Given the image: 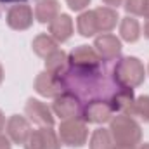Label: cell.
Segmentation results:
<instances>
[{"label": "cell", "instance_id": "19", "mask_svg": "<svg viewBox=\"0 0 149 149\" xmlns=\"http://www.w3.org/2000/svg\"><path fill=\"white\" fill-rule=\"evenodd\" d=\"M120 37L125 42H128V43L137 42L139 37H141V24H139V21L135 17H132V16L123 17L121 23H120Z\"/></svg>", "mask_w": 149, "mask_h": 149}, {"label": "cell", "instance_id": "9", "mask_svg": "<svg viewBox=\"0 0 149 149\" xmlns=\"http://www.w3.org/2000/svg\"><path fill=\"white\" fill-rule=\"evenodd\" d=\"M94 49L99 54L101 61L109 63V61H116L120 57V54H121V42H120L118 37H114L111 33H102V35H99L95 38Z\"/></svg>", "mask_w": 149, "mask_h": 149}, {"label": "cell", "instance_id": "26", "mask_svg": "<svg viewBox=\"0 0 149 149\" xmlns=\"http://www.w3.org/2000/svg\"><path fill=\"white\" fill-rule=\"evenodd\" d=\"M10 148H12V141L7 135L0 134V149H10Z\"/></svg>", "mask_w": 149, "mask_h": 149}, {"label": "cell", "instance_id": "10", "mask_svg": "<svg viewBox=\"0 0 149 149\" xmlns=\"http://www.w3.org/2000/svg\"><path fill=\"white\" fill-rule=\"evenodd\" d=\"M5 21H7L9 28H12L16 31L28 30L33 24V10L26 3H16L7 10Z\"/></svg>", "mask_w": 149, "mask_h": 149}, {"label": "cell", "instance_id": "3", "mask_svg": "<svg viewBox=\"0 0 149 149\" xmlns=\"http://www.w3.org/2000/svg\"><path fill=\"white\" fill-rule=\"evenodd\" d=\"M57 134L61 142L68 148H81L87 144V139H88V128L81 118L63 120Z\"/></svg>", "mask_w": 149, "mask_h": 149}, {"label": "cell", "instance_id": "32", "mask_svg": "<svg viewBox=\"0 0 149 149\" xmlns=\"http://www.w3.org/2000/svg\"><path fill=\"white\" fill-rule=\"evenodd\" d=\"M3 81V68H2V64H0V83Z\"/></svg>", "mask_w": 149, "mask_h": 149}, {"label": "cell", "instance_id": "4", "mask_svg": "<svg viewBox=\"0 0 149 149\" xmlns=\"http://www.w3.org/2000/svg\"><path fill=\"white\" fill-rule=\"evenodd\" d=\"M113 108L109 106L108 101H102V99H94V101H88L83 108H81V114L80 118L85 121V123H95V125H101V123H106L113 118Z\"/></svg>", "mask_w": 149, "mask_h": 149}, {"label": "cell", "instance_id": "21", "mask_svg": "<svg viewBox=\"0 0 149 149\" xmlns=\"http://www.w3.org/2000/svg\"><path fill=\"white\" fill-rule=\"evenodd\" d=\"M42 134V148L43 149H61V139L59 134L52 127H40Z\"/></svg>", "mask_w": 149, "mask_h": 149}, {"label": "cell", "instance_id": "28", "mask_svg": "<svg viewBox=\"0 0 149 149\" xmlns=\"http://www.w3.org/2000/svg\"><path fill=\"white\" fill-rule=\"evenodd\" d=\"M137 146H127V144H114L111 149H135Z\"/></svg>", "mask_w": 149, "mask_h": 149}, {"label": "cell", "instance_id": "6", "mask_svg": "<svg viewBox=\"0 0 149 149\" xmlns=\"http://www.w3.org/2000/svg\"><path fill=\"white\" fill-rule=\"evenodd\" d=\"M71 68H78V70H94L99 68L101 64V57L95 52L94 45H78L68 56Z\"/></svg>", "mask_w": 149, "mask_h": 149}, {"label": "cell", "instance_id": "30", "mask_svg": "<svg viewBox=\"0 0 149 149\" xmlns=\"http://www.w3.org/2000/svg\"><path fill=\"white\" fill-rule=\"evenodd\" d=\"M144 37L149 38V19H148V23L144 24Z\"/></svg>", "mask_w": 149, "mask_h": 149}, {"label": "cell", "instance_id": "11", "mask_svg": "<svg viewBox=\"0 0 149 149\" xmlns=\"http://www.w3.org/2000/svg\"><path fill=\"white\" fill-rule=\"evenodd\" d=\"M5 132H7V137L14 144H24L28 135H30V132H31L30 120L24 118V116H19V114H12L7 120Z\"/></svg>", "mask_w": 149, "mask_h": 149}, {"label": "cell", "instance_id": "33", "mask_svg": "<svg viewBox=\"0 0 149 149\" xmlns=\"http://www.w3.org/2000/svg\"><path fill=\"white\" fill-rule=\"evenodd\" d=\"M0 2H7V3H10V2H17V3H19V2H24V0H0Z\"/></svg>", "mask_w": 149, "mask_h": 149}, {"label": "cell", "instance_id": "12", "mask_svg": "<svg viewBox=\"0 0 149 149\" xmlns=\"http://www.w3.org/2000/svg\"><path fill=\"white\" fill-rule=\"evenodd\" d=\"M113 111L118 114H130L134 116V104H135V95L132 88H125L120 87V90H116L111 95V99L108 101Z\"/></svg>", "mask_w": 149, "mask_h": 149}, {"label": "cell", "instance_id": "27", "mask_svg": "<svg viewBox=\"0 0 149 149\" xmlns=\"http://www.w3.org/2000/svg\"><path fill=\"white\" fill-rule=\"evenodd\" d=\"M102 2L106 3V7H113V9H114V7L118 9L120 5H123V3H125V0H102Z\"/></svg>", "mask_w": 149, "mask_h": 149}, {"label": "cell", "instance_id": "1", "mask_svg": "<svg viewBox=\"0 0 149 149\" xmlns=\"http://www.w3.org/2000/svg\"><path fill=\"white\" fill-rule=\"evenodd\" d=\"M111 74H113V80L120 87L135 88V87L142 85V81L146 78V70H144V64L137 57L128 56V57L116 59Z\"/></svg>", "mask_w": 149, "mask_h": 149}, {"label": "cell", "instance_id": "25", "mask_svg": "<svg viewBox=\"0 0 149 149\" xmlns=\"http://www.w3.org/2000/svg\"><path fill=\"white\" fill-rule=\"evenodd\" d=\"M66 3L70 5L71 10H83L85 7H88L90 0H66Z\"/></svg>", "mask_w": 149, "mask_h": 149}, {"label": "cell", "instance_id": "17", "mask_svg": "<svg viewBox=\"0 0 149 149\" xmlns=\"http://www.w3.org/2000/svg\"><path fill=\"white\" fill-rule=\"evenodd\" d=\"M76 30L81 37H94L95 33H99L97 28V19L94 10H85L78 16L76 19Z\"/></svg>", "mask_w": 149, "mask_h": 149}, {"label": "cell", "instance_id": "31", "mask_svg": "<svg viewBox=\"0 0 149 149\" xmlns=\"http://www.w3.org/2000/svg\"><path fill=\"white\" fill-rule=\"evenodd\" d=\"M135 149H149V142H144V144H139Z\"/></svg>", "mask_w": 149, "mask_h": 149}, {"label": "cell", "instance_id": "22", "mask_svg": "<svg viewBox=\"0 0 149 149\" xmlns=\"http://www.w3.org/2000/svg\"><path fill=\"white\" fill-rule=\"evenodd\" d=\"M134 116H139V118H142L146 123H149V95L135 97V104H134Z\"/></svg>", "mask_w": 149, "mask_h": 149}, {"label": "cell", "instance_id": "14", "mask_svg": "<svg viewBox=\"0 0 149 149\" xmlns=\"http://www.w3.org/2000/svg\"><path fill=\"white\" fill-rule=\"evenodd\" d=\"M68 70H70V59H68L66 52L57 49L56 52H52L50 56L45 57V71L63 78Z\"/></svg>", "mask_w": 149, "mask_h": 149}, {"label": "cell", "instance_id": "2", "mask_svg": "<svg viewBox=\"0 0 149 149\" xmlns=\"http://www.w3.org/2000/svg\"><path fill=\"white\" fill-rule=\"evenodd\" d=\"M109 132L113 135L114 144L137 146L142 139L141 125L130 114H116L109 120Z\"/></svg>", "mask_w": 149, "mask_h": 149}, {"label": "cell", "instance_id": "20", "mask_svg": "<svg viewBox=\"0 0 149 149\" xmlns=\"http://www.w3.org/2000/svg\"><path fill=\"white\" fill-rule=\"evenodd\" d=\"M114 146L109 128H97L90 137V149H111Z\"/></svg>", "mask_w": 149, "mask_h": 149}, {"label": "cell", "instance_id": "18", "mask_svg": "<svg viewBox=\"0 0 149 149\" xmlns=\"http://www.w3.org/2000/svg\"><path fill=\"white\" fill-rule=\"evenodd\" d=\"M31 49H33V52L37 54L38 57H43L45 59L47 56H50L52 52H56L59 47H57V42L50 37V35L42 33V35H38V37L33 38Z\"/></svg>", "mask_w": 149, "mask_h": 149}, {"label": "cell", "instance_id": "34", "mask_svg": "<svg viewBox=\"0 0 149 149\" xmlns=\"http://www.w3.org/2000/svg\"><path fill=\"white\" fill-rule=\"evenodd\" d=\"M144 16L149 19V2H148V9H146V14H144Z\"/></svg>", "mask_w": 149, "mask_h": 149}, {"label": "cell", "instance_id": "29", "mask_svg": "<svg viewBox=\"0 0 149 149\" xmlns=\"http://www.w3.org/2000/svg\"><path fill=\"white\" fill-rule=\"evenodd\" d=\"M5 125H7V123H5V116H3V113L0 111V134H2V130L5 128Z\"/></svg>", "mask_w": 149, "mask_h": 149}, {"label": "cell", "instance_id": "5", "mask_svg": "<svg viewBox=\"0 0 149 149\" xmlns=\"http://www.w3.org/2000/svg\"><path fill=\"white\" fill-rule=\"evenodd\" d=\"M81 108L83 106L80 102V97H76L71 92H63L54 99L52 113L61 120H71V118H80Z\"/></svg>", "mask_w": 149, "mask_h": 149}, {"label": "cell", "instance_id": "15", "mask_svg": "<svg viewBox=\"0 0 149 149\" xmlns=\"http://www.w3.org/2000/svg\"><path fill=\"white\" fill-rule=\"evenodd\" d=\"M59 16L57 0H40L35 7V19L42 24H50Z\"/></svg>", "mask_w": 149, "mask_h": 149}, {"label": "cell", "instance_id": "7", "mask_svg": "<svg viewBox=\"0 0 149 149\" xmlns=\"http://www.w3.org/2000/svg\"><path fill=\"white\" fill-rule=\"evenodd\" d=\"M35 90L42 97H57L64 92V83H63V78L61 76H56V74L49 73V71H42L37 74L35 78V83H33Z\"/></svg>", "mask_w": 149, "mask_h": 149}, {"label": "cell", "instance_id": "16", "mask_svg": "<svg viewBox=\"0 0 149 149\" xmlns=\"http://www.w3.org/2000/svg\"><path fill=\"white\" fill-rule=\"evenodd\" d=\"M95 19H97V28L99 33H109L111 30H114L116 23H118V12L113 7H97L94 10Z\"/></svg>", "mask_w": 149, "mask_h": 149}, {"label": "cell", "instance_id": "13", "mask_svg": "<svg viewBox=\"0 0 149 149\" xmlns=\"http://www.w3.org/2000/svg\"><path fill=\"white\" fill-rule=\"evenodd\" d=\"M49 35L57 43H63L70 40L73 35V21L68 14H59L50 24H49Z\"/></svg>", "mask_w": 149, "mask_h": 149}, {"label": "cell", "instance_id": "23", "mask_svg": "<svg viewBox=\"0 0 149 149\" xmlns=\"http://www.w3.org/2000/svg\"><path fill=\"white\" fill-rule=\"evenodd\" d=\"M148 2L149 0H125L123 7L132 16H144L148 9Z\"/></svg>", "mask_w": 149, "mask_h": 149}, {"label": "cell", "instance_id": "24", "mask_svg": "<svg viewBox=\"0 0 149 149\" xmlns=\"http://www.w3.org/2000/svg\"><path fill=\"white\" fill-rule=\"evenodd\" d=\"M23 146H24V149H43L42 148V134H40V128L30 132V135H28V139H26V142Z\"/></svg>", "mask_w": 149, "mask_h": 149}, {"label": "cell", "instance_id": "8", "mask_svg": "<svg viewBox=\"0 0 149 149\" xmlns=\"http://www.w3.org/2000/svg\"><path fill=\"white\" fill-rule=\"evenodd\" d=\"M24 113H26L30 123H35L38 127H54L56 118H54L52 109L38 99H28V102L24 106Z\"/></svg>", "mask_w": 149, "mask_h": 149}]
</instances>
